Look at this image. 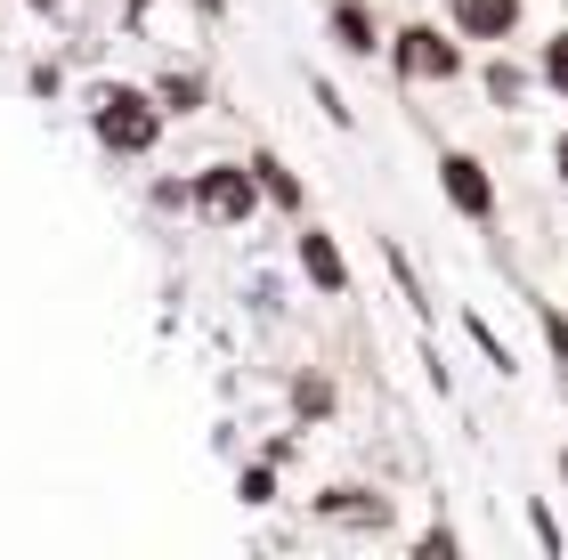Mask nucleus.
I'll list each match as a JSON object with an SVG mask.
<instances>
[{
	"instance_id": "2eb2a0df",
	"label": "nucleus",
	"mask_w": 568,
	"mask_h": 560,
	"mask_svg": "<svg viewBox=\"0 0 568 560\" xmlns=\"http://www.w3.org/2000/svg\"><path fill=\"white\" fill-rule=\"evenodd\" d=\"M293 398H301V415H308V422H317V415H325V406H333V390H325V374H308V381H301V390H293Z\"/></svg>"
},
{
	"instance_id": "f3484780",
	"label": "nucleus",
	"mask_w": 568,
	"mask_h": 560,
	"mask_svg": "<svg viewBox=\"0 0 568 560\" xmlns=\"http://www.w3.org/2000/svg\"><path fill=\"white\" fill-rule=\"evenodd\" d=\"M552 171H560V187H568V131L552 139Z\"/></svg>"
},
{
	"instance_id": "1a4fd4ad",
	"label": "nucleus",
	"mask_w": 568,
	"mask_h": 560,
	"mask_svg": "<svg viewBox=\"0 0 568 560\" xmlns=\"http://www.w3.org/2000/svg\"><path fill=\"white\" fill-rule=\"evenodd\" d=\"M252 171H261V195L276 203V212H301V180H293L276 155H252Z\"/></svg>"
},
{
	"instance_id": "39448f33",
	"label": "nucleus",
	"mask_w": 568,
	"mask_h": 560,
	"mask_svg": "<svg viewBox=\"0 0 568 560\" xmlns=\"http://www.w3.org/2000/svg\"><path fill=\"white\" fill-rule=\"evenodd\" d=\"M520 9L528 0H447V24L463 41H511L520 33Z\"/></svg>"
},
{
	"instance_id": "6ab92c4d",
	"label": "nucleus",
	"mask_w": 568,
	"mask_h": 560,
	"mask_svg": "<svg viewBox=\"0 0 568 560\" xmlns=\"http://www.w3.org/2000/svg\"><path fill=\"white\" fill-rule=\"evenodd\" d=\"M560 488H568V455H560Z\"/></svg>"
},
{
	"instance_id": "0eeeda50",
	"label": "nucleus",
	"mask_w": 568,
	"mask_h": 560,
	"mask_svg": "<svg viewBox=\"0 0 568 560\" xmlns=\"http://www.w3.org/2000/svg\"><path fill=\"white\" fill-rule=\"evenodd\" d=\"M317 520H333V528H390V503H382L374 488H325Z\"/></svg>"
},
{
	"instance_id": "dca6fc26",
	"label": "nucleus",
	"mask_w": 568,
	"mask_h": 560,
	"mask_svg": "<svg viewBox=\"0 0 568 560\" xmlns=\"http://www.w3.org/2000/svg\"><path fill=\"white\" fill-rule=\"evenodd\" d=\"M528 528H536V544H545V552H560L568 537H560V520L545 512V503H528Z\"/></svg>"
},
{
	"instance_id": "ddd939ff",
	"label": "nucleus",
	"mask_w": 568,
	"mask_h": 560,
	"mask_svg": "<svg viewBox=\"0 0 568 560\" xmlns=\"http://www.w3.org/2000/svg\"><path fill=\"white\" fill-rule=\"evenodd\" d=\"M536 309V325H545V342H552V366L568 374V325H560V309H545V301H528Z\"/></svg>"
},
{
	"instance_id": "9d476101",
	"label": "nucleus",
	"mask_w": 568,
	"mask_h": 560,
	"mask_svg": "<svg viewBox=\"0 0 568 560\" xmlns=\"http://www.w3.org/2000/svg\"><path fill=\"white\" fill-rule=\"evenodd\" d=\"M463 334L479 342V358L496 366V374H511V349H504V334H496V325H487V317H463Z\"/></svg>"
},
{
	"instance_id": "7ed1b4c3",
	"label": "nucleus",
	"mask_w": 568,
	"mask_h": 560,
	"mask_svg": "<svg viewBox=\"0 0 568 560\" xmlns=\"http://www.w3.org/2000/svg\"><path fill=\"white\" fill-rule=\"evenodd\" d=\"M390 65H398V82H455L463 73V41L438 33V24H406V33L390 41Z\"/></svg>"
},
{
	"instance_id": "4468645a",
	"label": "nucleus",
	"mask_w": 568,
	"mask_h": 560,
	"mask_svg": "<svg viewBox=\"0 0 568 560\" xmlns=\"http://www.w3.org/2000/svg\"><path fill=\"white\" fill-rule=\"evenodd\" d=\"M236 496H244V503H276V471H268V464H252Z\"/></svg>"
},
{
	"instance_id": "f03ea898",
	"label": "nucleus",
	"mask_w": 568,
	"mask_h": 560,
	"mask_svg": "<svg viewBox=\"0 0 568 560\" xmlns=\"http://www.w3.org/2000/svg\"><path fill=\"white\" fill-rule=\"evenodd\" d=\"M187 203L203 220H220V227H244L252 212H261V171H252V163H203Z\"/></svg>"
},
{
	"instance_id": "f257e3e1",
	"label": "nucleus",
	"mask_w": 568,
	"mask_h": 560,
	"mask_svg": "<svg viewBox=\"0 0 568 560\" xmlns=\"http://www.w3.org/2000/svg\"><path fill=\"white\" fill-rule=\"evenodd\" d=\"M90 131L106 155H154V139H163V98L139 90V82H106L90 98Z\"/></svg>"
},
{
	"instance_id": "423d86ee",
	"label": "nucleus",
	"mask_w": 568,
	"mask_h": 560,
	"mask_svg": "<svg viewBox=\"0 0 568 560\" xmlns=\"http://www.w3.org/2000/svg\"><path fill=\"white\" fill-rule=\"evenodd\" d=\"M301 276H308L317 293L349 301V261H342V244H333L325 227H301Z\"/></svg>"
},
{
	"instance_id": "a211bd4d",
	"label": "nucleus",
	"mask_w": 568,
	"mask_h": 560,
	"mask_svg": "<svg viewBox=\"0 0 568 560\" xmlns=\"http://www.w3.org/2000/svg\"><path fill=\"white\" fill-rule=\"evenodd\" d=\"M33 9H65V0H33Z\"/></svg>"
},
{
	"instance_id": "f8f14e48",
	"label": "nucleus",
	"mask_w": 568,
	"mask_h": 560,
	"mask_svg": "<svg viewBox=\"0 0 568 560\" xmlns=\"http://www.w3.org/2000/svg\"><path fill=\"white\" fill-rule=\"evenodd\" d=\"M154 98H163L171 114H195V98H203V82H195V73H171V82L154 90Z\"/></svg>"
},
{
	"instance_id": "6e6552de",
	"label": "nucleus",
	"mask_w": 568,
	"mask_h": 560,
	"mask_svg": "<svg viewBox=\"0 0 568 560\" xmlns=\"http://www.w3.org/2000/svg\"><path fill=\"white\" fill-rule=\"evenodd\" d=\"M333 41H342L349 49V58H374V49H382V33H374V9H366V0H333Z\"/></svg>"
},
{
	"instance_id": "9b49d317",
	"label": "nucleus",
	"mask_w": 568,
	"mask_h": 560,
	"mask_svg": "<svg viewBox=\"0 0 568 560\" xmlns=\"http://www.w3.org/2000/svg\"><path fill=\"white\" fill-rule=\"evenodd\" d=\"M545 90H552V98H568V24L545 41Z\"/></svg>"
},
{
	"instance_id": "20e7f679",
	"label": "nucleus",
	"mask_w": 568,
	"mask_h": 560,
	"mask_svg": "<svg viewBox=\"0 0 568 560\" xmlns=\"http://www.w3.org/2000/svg\"><path fill=\"white\" fill-rule=\"evenodd\" d=\"M438 187H447V203H455V212L471 220V227H496L504 203H496V180H487V163H479V155L447 146V155H438Z\"/></svg>"
}]
</instances>
